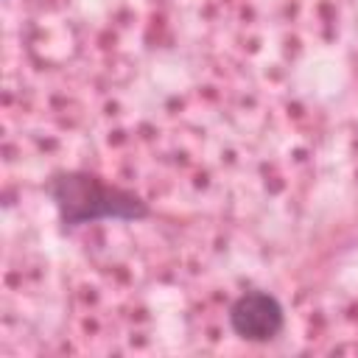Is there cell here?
<instances>
[{
  "label": "cell",
  "instance_id": "obj_1",
  "mask_svg": "<svg viewBox=\"0 0 358 358\" xmlns=\"http://www.w3.org/2000/svg\"><path fill=\"white\" fill-rule=\"evenodd\" d=\"M45 193L50 196L64 229L95 221H140L151 215L148 201H143L134 190L92 171H59L48 179Z\"/></svg>",
  "mask_w": 358,
  "mask_h": 358
},
{
  "label": "cell",
  "instance_id": "obj_2",
  "mask_svg": "<svg viewBox=\"0 0 358 358\" xmlns=\"http://www.w3.org/2000/svg\"><path fill=\"white\" fill-rule=\"evenodd\" d=\"M285 324V310L280 299L268 291H246L229 305V327L243 341H271Z\"/></svg>",
  "mask_w": 358,
  "mask_h": 358
}]
</instances>
